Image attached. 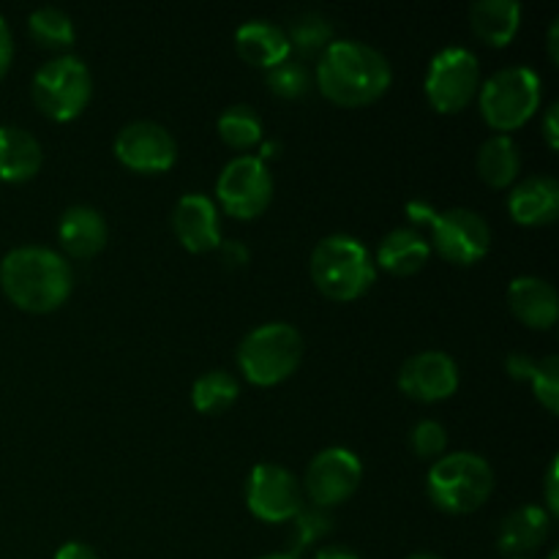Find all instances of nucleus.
Masks as SVG:
<instances>
[{"label":"nucleus","mask_w":559,"mask_h":559,"mask_svg":"<svg viewBox=\"0 0 559 559\" xmlns=\"http://www.w3.org/2000/svg\"><path fill=\"white\" fill-rule=\"evenodd\" d=\"M218 249H222V257L227 265L240 267L249 262V249H246L240 240H222V243H218Z\"/></svg>","instance_id":"34"},{"label":"nucleus","mask_w":559,"mask_h":559,"mask_svg":"<svg viewBox=\"0 0 559 559\" xmlns=\"http://www.w3.org/2000/svg\"><path fill=\"white\" fill-rule=\"evenodd\" d=\"M27 27H31V36L47 49H69L76 38L74 22L58 5H38L27 16Z\"/></svg>","instance_id":"27"},{"label":"nucleus","mask_w":559,"mask_h":559,"mask_svg":"<svg viewBox=\"0 0 559 559\" xmlns=\"http://www.w3.org/2000/svg\"><path fill=\"white\" fill-rule=\"evenodd\" d=\"M522 3L519 0H478L469 5V25L475 36L495 47H506L519 31Z\"/></svg>","instance_id":"23"},{"label":"nucleus","mask_w":559,"mask_h":559,"mask_svg":"<svg viewBox=\"0 0 559 559\" xmlns=\"http://www.w3.org/2000/svg\"><path fill=\"white\" fill-rule=\"evenodd\" d=\"M0 287L14 306L44 314L66 304L74 287V271L49 246L25 243L0 260Z\"/></svg>","instance_id":"2"},{"label":"nucleus","mask_w":559,"mask_h":559,"mask_svg":"<svg viewBox=\"0 0 559 559\" xmlns=\"http://www.w3.org/2000/svg\"><path fill=\"white\" fill-rule=\"evenodd\" d=\"M549 511L544 506L527 502V506H519L511 513H506L500 530H497V546H500L502 555L524 557L544 546V540L549 538Z\"/></svg>","instance_id":"16"},{"label":"nucleus","mask_w":559,"mask_h":559,"mask_svg":"<svg viewBox=\"0 0 559 559\" xmlns=\"http://www.w3.org/2000/svg\"><path fill=\"white\" fill-rule=\"evenodd\" d=\"M480 87V63L473 49L445 47L431 58L426 71V96L440 112H459Z\"/></svg>","instance_id":"8"},{"label":"nucleus","mask_w":559,"mask_h":559,"mask_svg":"<svg viewBox=\"0 0 559 559\" xmlns=\"http://www.w3.org/2000/svg\"><path fill=\"white\" fill-rule=\"evenodd\" d=\"M557 27H559V22H551V27H549V52H551V60H557Z\"/></svg>","instance_id":"39"},{"label":"nucleus","mask_w":559,"mask_h":559,"mask_svg":"<svg viewBox=\"0 0 559 559\" xmlns=\"http://www.w3.org/2000/svg\"><path fill=\"white\" fill-rule=\"evenodd\" d=\"M58 238L71 257L91 260L107 243V218L93 205H71L58 222Z\"/></svg>","instance_id":"18"},{"label":"nucleus","mask_w":559,"mask_h":559,"mask_svg":"<svg viewBox=\"0 0 559 559\" xmlns=\"http://www.w3.org/2000/svg\"><path fill=\"white\" fill-rule=\"evenodd\" d=\"M546 559H559V551H557V549L549 551V557H546Z\"/></svg>","instance_id":"42"},{"label":"nucleus","mask_w":559,"mask_h":559,"mask_svg":"<svg viewBox=\"0 0 559 559\" xmlns=\"http://www.w3.org/2000/svg\"><path fill=\"white\" fill-rule=\"evenodd\" d=\"M391 60L358 38H333L320 52L317 85L342 107L371 104L391 87Z\"/></svg>","instance_id":"1"},{"label":"nucleus","mask_w":559,"mask_h":559,"mask_svg":"<svg viewBox=\"0 0 559 559\" xmlns=\"http://www.w3.org/2000/svg\"><path fill=\"white\" fill-rule=\"evenodd\" d=\"M407 559H442V557H437V555H429V551H418V555H409Z\"/></svg>","instance_id":"41"},{"label":"nucleus","mask_w":559,"mask_h":559,"mask_svg":"<svg viewBox=\"0 0 559 559\" xmlns=\"http://www.w3.org/2000/svg\"><path fill=\"white\" fill-rule=\"evenodd\" d=\"M265 80H267V87H271V91L282 98H300V96H306L311 87L309 69H306L300 60H293V58L271 66L265 74Z\"/></svg>","instance_id":"31"},{"label":"nucleus","mask_w":559,"mask_h":559,"mask_svg":"<svg viewBox=\"0 0 559 559\" xmlns=\"http://www.w3.org/2000/svg\"><path fill=\"white\" fill-rule=\"evenodd\" d=\"M260 559H300V557L289 555V551H276V555H265V557H260Z\"/></svg>","instance_id":"40"},{"label":"nucleus","mask_w":559,"mask_h":559,"mask_svg":"<svg viewBox=\"0 0 559 559\" xmlns=\"http://www.w3.org/2000/svg\"><path fill=\"white\" fill-rule=\"evenodd\" d=\"M246 506L262 522H289L304 506L298 478L287 467L273 462L257 464L246 480Z\"/></svg>","instance_id":"12"},{"label":"nucleus","mask_w":559,"mask_h":559,"mask_svg":"<svg viewBox=\"0 0 559 559\" xmlns=\"http://www.w3.org/2000/svg\"><path fill=\"white\" fill-rule=\"evenodd\" d=\"M216 126L222 140L227 145L238 147V151L254 147L262 140V118L249 104H233V107H227L218 115Z\"/></svg>","instance_id":"28"},{"label":"nucleus","mask_w":559,"mask_h":559,"mask_svg":"<svg viewBox=\"0 0 559 559\" xmlns=\"http://www.w3.org/2000/svg\"><path fill=\"white\" fill-rule=\"evenodd\" d=\"M508 211L519 224H549L559 213V183L551 175H527L508 194Z\"/></svg>","instance_id":"19"},{"label":"nucleus","mask_w":559,"mask_h":559,"mask_svg":"<svg viewBox=\"0 0 559 559\" xmlns=\"http://www.w3.org/2000/svg\"><path fill=\"white\" fill-rule=\"evenodd\" d=\"M399 388L420 402H440L456 393L459 366L442 349H424L409 355L399 369Z\"/></svg>","instance_id":"14"},{"label":"nucleus","mask_w":559,"mask_h":559,"mask_svg":"<svg viewBox=\"0 0 559 559\" xmlns=\"http://www.w3.org/2000/svg\"><path fill=\"white\" fill-rule=\"evenodd\" d=\"M424 224L431 227L435 249L445 260L459 262V265H473L489 254L491 227L478 211H469V207L435 211V207H429Z\"/></svg>","instance_id":"9"},{"label":"nucleus","mask_w":559,"mask_h":559,"mask_svg":"<svg viewBox=\"0 0 559 559\" xmlns=\"http://www.w3.org/2000/svg\"><path fill=\"white\" fill-rule=\"evenodd\" d=\"M559 473V462L557 459H551L549 464V473H546V511H549V516H555V513H559V491H557V478Z\"/></svg>","instance_id":"33"},{"label":"nucleus","mask_w":559,"mask_h":559,"mask_svg":"<svg viewBox=\"0 0 559 559\" xmlns=\"http://www.w3.org/2000/svg\"><path fill=\"white\" fill-rule=\"evenodd\" d=\"M216 197L235 218H254L271 205L273 178L267 164L254 153L235 156L224 164L216 180Z\"/></svg>","instance_id":"10"},{"label":"nucleus","mask_w":559,"mask_h":559,"mask_svg":"<svg viewBox=\"0 0 559 559\" xmlns=\"http://www.w3.org/2000/svg\"><path fill=\"white\" fill-rule=\"evenodd\" d=\"M360 478H364V464L358 453L349 448H325L309 462L304 475L306 491L311 497V506L336 508L355 495Z\"/></svg>","instance_id":"11"},{"label":"nucleus","mask_w":559,"mask_h":559,"mask_svg":"<svg viewBox=\"0 0 559 559\" xmlns=\"http://www.w3.org/2000/svg\"><path fill=\"white\" fill-rule=\"evenodd\" d=\"M41 142L22 126H0V180L22 183L41 169Z\"/></svg>","instance_id":"21"},{"label":"nucleus","mask_w":559,"mask_h":559,"mask_svg":"<svg viewBox=\"0 0 559 559\" xmlns=\"http://www.w3.org/2000/svg\"><path fill=\"white\" fill-rule=\"evenodd\" d=\"M235 49H238V55L246 63L265 66V69L289 58L287 33L271 20L243 22L235 31Z\"/></svg>","instance_id":"20"},{"label":"nucleus","mask_w":559,"mask_h":559,"mask_svg":"<svg viewBox=\"0 0 559 559\" xmlns=\"http://www.w3.org/2000/svg\"><path fill=\"white\" fill-rule=\"evenodd\" d=\"M314 559H360V555L355 549H349V546L333 544V546H322V549L314 555Z\"/></svg>","instance_id":"38"},{"label":"nucleus","mask_w":559,"mask_h":559,"mask_svg":"<svg viewBox=\"0 0 559 559\" xmlns=\"http://www.w3.org/2000/svg\"><path fill=\"white\" fill-rule=\"evenodd\" d=\"M409 445H413V451L418 453L420 459L442 456V451H445L448 445L445 426L435 418L418 420V424L413 426V431H409Z\"/></svg>","instance_id":"32"},{"label":"nucleus","mask_w":559,"mask_h":559,"mask_svg":"<svg viewBox=\"0 0 559 559\" xmlns=\"http://www.w3.org/2000/svg\"><path fill=\"white\" fill-rule=\"evenodd\" d=\"M240 385L229 371L224 369H211L205 374H200L191 385V402L200 413H224L227 407H233V402L238 399Z\"/></svg>","instance_id":"26"},{"label":"nucleus","mask_w":559,"mask_h":559,"mask_svg":"<svg viewBox=\"0 0 559 559\" xmlns=\"http://www.w3.org/2000/svg\"><path fill=\"white\" fill-rule=\"evenodd\" d=\"M115 156L136 173H164L178 158V142L156 120H131L115 136Z\"/></svg>","instance_id":"13"},{"label":"nucleus","mask_w":559,"mask_h":559,"mask_svg":"<svg viewBox=\"0 0 559 559\" xmlns=\"http://www.w3.org/2000/svg\"><path fill=\"white\" fill-rule=\"evenodd\" d=\"M508 306L530 328H551L559 317L555 284L540 276H516L508 287Z\"/></svg>","instance_id":"17"},{"label":"nucleus","mask_w":559,"mask_h":559,"mask_svg":"<svg viewBox=\"0 0 559 559\" xmlns=\"http://www.w3.org/2000/svg\"><path fill=\"white\" fill-rule=\"evenodd\" d=\"M480 112L497 131H513L527 123L540 107V76L530 66H506L478 87Z\"/></svg>","instance_id":"6"},{"label":"nucleus","mask_w":559,"mask_h":559,"mask_svg":"<svg viewBox=\"0 0 559 559\" xmlns=\"http://www.w3.org/2000/svg\"><path fill=\"white\" fill-rule=\"evenodd\" d=\"M426 489L442 511L467 513L489 500L495 491V469L480 453L453 451L431 464Z\"/></svg>","instance_id":"4"},{"label":"nucleus","mask_w":559,"mask_h":559,"mask_svg":"<svg viewBox=\"0 0 559 559\" xmlns=\"http://www.w3.org/2000/svg\"><path fill=\"white\" fill-rule=\"evenodd\" d=\"M31 93L47 118L71 120L91 102L93 74L76 55H58L33 74Z\"/></svg>","instance_id":"7"},{"label":"nucleus","mask_w":559,"mask_h":559,"mask_svg":"<svg viewBox=\"0 0 559 559\" xmlns=\"http://www.w3.org/2000/svg\"><path fill=\"white\" fill-rule=\"evenodd\" d=\"M506 559H527V557H506Z\"/></svg>","instance_id":"43"},{"label":"nucleus","mask_w":559,"mask_h":559,"mask_svg":"<svg viewBox=\"0 0 559 559\" xmlns=\"http://www.w3.org/2000/svg\"><path fill=\"white\" fill-rule=\"evenodd\" d=\"M508 374L524 377V380L533 382L538 402H544V407L549 409V413H557V407H559V360H557V355H546V358L535 360L524 353H511L508 355Z\"/></svg>","instance_id":"24"},{"label":"nucleus","mask_w":559,"mask_h":559,"mask_svg":"<svg viewBox=\"0 0 559 559\" xmlns=\"http://www.w3.org/2000/svg\"><path fill=\"white\" fill-rule=\"evenodd\" d=\"M55 559H102V557L96 555L93 546L82 544V540H69V544H63L58 551H55Z\"/></svg>","instance_id":"35"},{"label":"nucleus","mask_w":559,"mask_h":559,"mask_svg":"<svg viewBox=\"0 0 559 559\" xmlns=\"http://www.w3.org/2000/svg\"><path fill=\"white\" fill-rule=\"evenodd\" d=\"M304 358V336L289 322L257 325L238 344V366L254 385H276L298 369Z\"/></svg>","instance_id":"5"},{"label":"nucleus","mask_w":559,"mask_h":559,"mask_svg":"<svg viewBox=\"0 0 559 559\" xmlns=\"http://www.w3.org/2000/svg\"><path fill=\"white\" fill-rule=\"evenodd\" d=\"M289 522H293V530H289V555L295 557L309 549V546H314L320 538H325L333 527V516L325 508L306 506V502Z\"/></svg>","instance_id":"30"},{"label":"nucleus","mask_w":559,"mask_h":559,"mask_svg":"<svg viewBox=\"0 0 559 559\" xmlns=\"http://www.w3.org/2000/svg\"><path fill=\"white\" fill-rule=\"evenodd\" d=\"M522 169V153L508 134H491L478 151V173L489 186H511Z\"/></svg>","instance_id":"25"},{"label":"nucleus","mask_w":559,"mask_h":559,"mask_svg":"<svg viewBox=\"0 0 559 559\" xmlns=\"http://www.w3.org/2000/svg\"><path fill=\"white\" fill-rule=\"evenodd\" d=\"M173 227L189 251H211L222 243V222L216 202L202 191L183 194L173 207Z\"/></svg>","instance_id":"15"},{"label":"nucleus","mask_w":559,"mask_h":559,"mask_svg":"<svg viewBox=\"0 0 559 559\" xmlns=\"http://www.w3.org/2000/svg\"><path fill=\"white\" fill-rule=\"evenodd\" d=\"M557 112H559V104L555 102V104H549V109H546V115H544V136H546V142H549V147L559 145Z\"/></svg>","instance_id":"37"},{"label":"nucleus","mask_w":559,"mask_h":559,"mask_svg":"<svg viewBox=\"0 0 559 559\" xmlns=\"http://www.w3.org/2000/svg\"><path fill=\"white\" fill-rule=\"evenodd\" d=\"M11 58H14V41H11V31H9V22L0 16V76L9 71Z\"/></svg>","instance_id":"36"},{"label":"nucleus","mask_w":559,"mask_h":559,"mask_svg":"<svg viewBox=\"0 0 559 559\" xmlns=\"http://www.w3.org/2000/svg\"><path fill=\"white\" fill-rule=\"evenodd\" d=\"M284 33H287L289 52L298 49L304 55H314L322 52L333 41V22L325 14H320V11H304V14H298L289 22Z\"/></svg>","instance_id":"29"},{"label":"nucleus","mask_w":559,"mask_h":559,"mask_svg":"<svg viewBox=\"0 0 559 559\" xmlns=\"http://www.w3.org/2000/svg\"><path fill=\"white\" fill-rule=\"evenodd\" d=\"M311 278L328 298L353 300L374 284L377 265L358 238L333 233L311 251Z\"/></svg>","instance_id":"3"},{"label":"nucleus","mask_w":559,"mask_h":559,"mask_svg":"<svg viewBox=\"0 0 559 559\" xmlns=\"http://www.w3.org/2000/svg\"><path fill=\"white\" fill-rule=\"evenodd\" d=\"M431 243L415 227H396L377 246V262L396 276H409L429 262Z\"/></svg>","instance_id":"22"}]
</instances>
